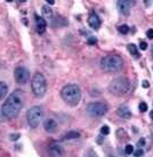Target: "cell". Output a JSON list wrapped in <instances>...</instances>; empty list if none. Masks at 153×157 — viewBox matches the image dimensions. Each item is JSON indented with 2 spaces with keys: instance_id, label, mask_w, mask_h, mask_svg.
I'll return each mask as SVG.
<instances>
[{
  "instance_id": "6da1fadb",
  "label": "cell",
  "mask_w": 153,
  "mask_h": 157,
  "mask_svg": "<svg viewBox=\"0 0 153 157\" xmlns=\"http://www.w3.org/2000/svg\"><path fill=\"white\" fill-rule=\"evenodd\" d=\"M22 90H15L10 93L1 105V113L7 119H14L20 115L24 105V98H23Z\"/></svg>"
},
{
  "instance_id": "7a4b0ae2",
  "label": "cell",
  "mask_w": 153,
  "mask_h": 157,
  "mask_svg": "<svg viewBox=\"0 0 153 157\" xmlns=\"http://www.w3.org/2000/svg\"><path fill=\"white\" fill-rule=\"evenodd\" d=\"M61 96L69 105H77L81 100V90L77 84H67L61 90Z\"/></svg>"
},
{
  "instance_id": "3957f363",
  "label": "cell",
  "mask_w": 153,
  "mask_h": 157,
  "mask_svg": "<svg viewBox=\"0 0 153 157\" xmlns=\"http://www.w3.org/2000/svg\"><path fill=\"white\" fill-rule=\"evenodd\" d=\"M101 68L103 71L107 72V74L119 72L123 68L122 57H120L119 55H115V54H110V55L102 57Z\"/></svg>"
},
{
  "instance_id": "277c9868",
  "label": "cell",
  "mask_w": 153,
  "mask_h": 157,
  "mask_svg": "<svg viewBox=\"0 0 153 157\" xmlns=\"http://www.w3.org/2000/svg\"><path fill=\"white\" fill-rule=\"evenodd\" d=\"M131 91V83L125 77H119L113 79L109 84V92L112 95L125 96Z\"/></svg>"
},
{
  "instance_id": "5b68a950",
  "label": "cell",
  "mask_w": 153,
  "mask_h": 157,
  "mask_svg": "<svg viewBox=\"0 0 153 157\" xmlns=\"http://www.w3.org/2000/svg\"><path fill=\"white\" fill-rule=\"evenodd\" d=\"M31 88H32V93L35 94V96L37 98L45 96L47 92V82L44 75L40 72H35L33 75V77L31 79Z\"/></svg>"
},
{
  "instance_id": "8992f818",
  "label": "cell",
  "mask_w": 153,
  "mask_h": 157,
  "mask_svg": "<svg viewBox=\"0 0 153 157\" xmlns=\"http://www.w3.org/2000/svg\"><path fill=\"white\" fill-rule=\"evenodd\" d=\"M42 117H44V111H42V108L39 105L31 107L26 111V121L31 128H37L39 126L40 122L42 121Z\"/></svg>"
},
{
  "instance_id": "52a82bcc",
  "label": "cell",
  "mask_w": 153,
  "mask_h": 157,
  "mask_svg": "<svg viewBox=\"0 0 153 157\" xmlns=\"http://www.w3.org/2000/svg\"><path fill=\"white\" fill-rule=\"evenodd\" d=\"M86 111L92 117H102L109 111V105L104 101L90 102L86 108Z\"/></svg>"
},
{
  "instance_id": "ba28073f",
  "label": "cell",
  "mask_w": 153,
  "mask_h": 157,
  "mask_svg": "<svg viewBox=\"0 0 153 157\" xmlns=\"http://www.w3.org/2000/svg\"><path fill=\"white\" fill-rule=\"evenodd\" d=\"M14 77H15V80L17 82L18 84H26L30 79V72L29 70L26 69L25 67L23 66H18L15 68L14 70Z\"/></svg>"
},
{
  "instance_id": "9c48e42d",
  "label": "cell",
  "mask_w": 153,
  "mask_h": 157,
  "mask_svg": "<svg viewBox=\"0 0 153 157\" xmlns=\"http://www.w3.org/2000/svg\"><path fill=\"white\" fill-rule=\"evenodd\" d=\"M134 1H130V0H119L117 2V7H118L119 12L122 14V15H129L131 10V7L134 6Z\"/></svg>"
},
{
  "instance_id": "30bf717a",
  "label": "cell",
  "mask_w": 153,
  "mask_h": 157,
  "mask_svg": "<svg viewBox=\"0 0 153 157\" xmlns=\"http://www.w3.org/2000/svg\"><path fill=\"white\" fill-rule=\"evenodd\" d=\"M88 24L89 26L94 29V30H97V29H100L101 28V18L98 17V15L96 13H92L89 15V17H88Z\"/></svg>"
},
{
  "instance_id": "8fae6325",
  "label": "cell",
  "mask_w": 153,
  "mask_h": 157,
  "mask_svg": "<svg viewBox=\"0 0 153 157\" xmlns=\"http://www.w3.org/2000/svg\"><path fill=\"white\" fill-rule=\"evenodd\" d=\"M44 128L46 130V132L48 133H55L57 131V123L56 121H54L52 118H48L44 122Z\"/></svg>"
},
{
  "instance_id": "7c38bea8",
  "label": "cell",
  "mask_w": 153,
  "mask_h": 157,
  "mask_svg": "<svg viewBox=\"0 0 153 157\" xmlns=\"http://www.w3.org/2000/svg\"><path fill=\"white\" fill-rule=\"evenodd\" d=\"M35 26L38 33H44L47 29V22L44 17H40L38 15H35Z\"/></svg>"
},
{
  "instance_id": "4fadbf2b",
  "label": "cell",
  "mask_w": 153,
  "mask_h": 157,
  "mask_svg": "<svg viewBox=\"0 0 153 157\" xmlns=\"http://www.w3.org/2000/svg\"><path fill=\"white\" fill-rule=\"evenodd\" d=\"M117 113L119 117L123 118V119H129L131 117V111L127 105H120L117 110Z\"/></svg>"
},
{
  "instance_id": "5bb4252c",
  "label": "cell",
  "mask_w": 153,
  "mask_h": 157,
  "mask_svg": "<svg viewBox=\"0 0 153 157\" xmlns=\"http://www.w3.org/2000/svg\"><path fill=\"white\" fill-rule=\"evenodd\" d=\"M49 154L52 155L53 157H60L63 154V149H62L61 146L58 144H53L49 147Z\"/></svg>"
},
{
  "instance_id": "9a60e30c",
  "label": "cell",
  "mask_w": 153,
  "mask_h": 157,
  "mask_svg": "<svg viewBox=\"0 0 153 157\" xmlns=\"http://www.w3.org/2000/svg\"><path fill=\"white\" fill-rule=\"evenodd\" d=\"M80 138V133L78 131H70L67 132L66 134L63 135L62 140H75V139H79Z\"/></svg>"
},
{
  "instance_id": "2e32d148",
  "label": "cell",
  "mask_w": 153,
  "mask_h": 157,
  "mask_svg": "<svg viewBox=\"0 0 153 157\" xmlns=\"http://www.w3.org/2000/svg\"><path fill=\"white\" fill-rule=\"evenodd\" d=\"M8 94V86L5 82H0V100H4Z\"/></svg>"
},
{
  "instance_id": "e0dca14e",
  "label": "cell",
  "mask_w": 153,
  "mask_h": 157,
  "mask_svg": "<svg viewBox=\"0 0 153 157\" xmlns=\"http://www.w3.org/2000/svg\"><path fill=\"white\" fill-rule=\"evenodd\" d=\"M128 48V52L131 54V56H134L135 59H137V57H140V53H138V48L136 47V45L134 44H129L127 46Z\"/></svg>"
},
{
  "instance_id": "ac0fdd59",
  "label": "cell",
  "mask_w": 153,
  "mask_h": 157,
  "mask_svg": "<svg viewBox=\"0 0 153 157\" xmlns=\"http://www.w3.org/2000/svg\"><path fill=\"white\" fill-rule=\"evenodd\" d=\"M42 14H44V16L46 18H50V20L53 18V10L48 5H45L42 7Z\"/></svg>"
},
{
  "instance_id": "d6986e66",
  "label": "cell",
  "mask_w": 153,
  "mask_h": 157,
  "mask_svg": "<svg viewBox=\"0 0 153 157\" xmlns=\"http://www.w3.org/2000/svg\"><path fill=\"white\" fill-rule=\"evenodd\" d=\"M118 31L122 35H126V33L129 32V26L126 25V24H122V25L118 26Z\"/></svg>"
},
{
  "instance_id": "ffe728a7",
  "label": "cell",
  "mask_w": 153,
  "mask_h": 157,
  "mask_svg": "<svg viewBox=\"0 0 153 157\" xmlns=\"http://www.w3.org/2000/svg\"><path fill=\"white\" fill-rule=\"evenodd\" d=\"M125 153H126V155H131L134 153V147L131 144H127L126 148H125Z\"/></svg>"
},
{
  "instance_id": "44dd1931",
  "label": "cell",
  "mask_w": 153,
  "mask_h": 157,
  "mask_svg": "<svg viewBox=\"0 0 153 157\" xmlns=\"http://www.w3.org/2000/svg\"><path fill=\"white\" fill-rule=\"evenodd\" d=\"M138 108H140V113H145V111H148V105H146L145 102H140V105H138Z\"/></svg>"
},
{
  "instance_id": "7402d4cb",
  "label": "cell",
  "mask_w": 153,
  "mask_h": 157,
  "mask_svg": "<svg viewBox=\"0 0 153 157\" xmlns=\"http://www.w3.org/2000/svg\"><path fill=\"white\" fill-rule=\"evenodd\" d=\"M101 133L103 135H107L110 133V127L106 126V125H104V126H102L101 128Z\"/></svg>"
},
{
  "instance_id": "603a6c76",
  "label": "cell",
  "mask_w": 153,
  "mask_h": 157,
  "mask_svg": "<svg viewBox=\"0 0 153 157\" xmlns=\"http://www.w3.org/2000/svg\"><path fill=\"white\" fill-rule=\"evenodd\" d=\"M85 157H98V156H97V154L93 149H89L87 153H86V156Z\"/></svg>"
},
{
  "instance_id": "cb8c5ba5",
  "label": "cell",
  "mask_w": 153,
  "mask_h": 157,
  "mask_svg": "<svg viewBox=\"0 0 153 157\" xmlns=\"http://www.w3.org/2000/svg\"><path fill=\"white\" fill-rule=\"evenodd\" d=\"M134 154H135V156H136V157H140V156H143V154H144V151H143V149H142V148H138Z\"/></svg>"
},
{
  "instance_id": "d4e9b609",
  "label": "cell",
  "mask_w": 153,
  "mask_h": 157,
  "mask_svg": "<svg viewBox=\"0 0 153 157\" xmlns=\"http://www.w3.org/2000/svg\"><path fill=\"white\" fill-rule=\"evenodd\" d=\"M140 48L142 51H146V48H148V44L145 43V41H140Z\"/></svg>"
},
{
  "instance_id": "484cf974",
  "label": "cell",
  "mask_w": 153,
  "mask_h": 157,
  "mask_svg": "<svg viewBox=\"0 0 153 157\" xmlns=\"http://www.w3.org/2000/svg\"><path fill=\"white\" fill-rule=\"evenodd\" d=\"M146 37L150 39H153V29H150V30L146 31Z\"/></svg>"
},
{
  "instance_id": "4316f807",
  "label": "cell",
  "mask_w": 153,
  "mask_h": 157,
  "mask_svg": "<svg viewBox=\"0 0 153 157\" xmlns=\"http://www.w3.org/2000/svg\"><path fill=\"white\" fill-rule=\"evenodd\" d=\"M144 144H145V139H140V141L137 142V147H138V148H142Z\"/></svg>"
},
{
  "instance_id": "83f0119b",
  "label": "cell",
  "mask_w": 153,
  "mask_h": 157,
  "mask_svg": "<svg viewBox=\"0 0 153 157\" xmlns=\"http://www.w3.org/2000/svg\"><path fill=\"white\" fill-rule=\"evenodd\" d=\"M142 86H143L144 88H149L150 87V83L148 82V80H143V82H142Z\"/></svg>"
},
{
  "instance_id": "f1b7e54d",
  "label": "cell",
  "mask_w": 153,
  "mask_h": 157,
  "mask_svg": "<svg viewBox=\"0 0 153 157\" xmlns=\"http://www.w3.org/2000/svg\"><path fill=\"white\" fill-rule=\"evenodd\" d=\"M96 38H94V37H90V39L88 40V43H89V44H96Z\"/></svg>"
},
{
  "instance_id": "f546056e",
  "label": "cell",
  "mask_w": 153,
  "mask_h": 157,
  "mask_svg": "<svg viewBox=\"0 0 153 157\" xmlns=\"http://www.w3.org/2000/svg\"><path fill=\"white\" fill-rule=\"evenodd\" d=\"M10 138H12V140L15 141V140H17L18 138H20V134H12L10 135Z\"/></svg>"
},
{
  "instance_id": "4dcf8cb0",
  "label": "cell",
  "mask_w": 153,
  "mask_h": 157,
  "mask_svg": "<svg viewBox=\"0 0 153 157\" xmlns=\"http://www.w3.org/2000/svg\"><path fill=\"white\" fill-rule=\"evenodd\" d=\"M47 4H48V6L49 5H54L55 4V0H47Z\"/></svg>"
},
{
  "instance_id": "1f68e13d",
  "label": "cell",
  "mask_w": 153,
  "mask_h": 157,
  "mask_svg": "<svg viewBox=\"0 0 153 157\" xmlns=\"http://www.w3.org/2000/svg\"><path fill=\"white\" fill-rule=\"evenodd\" d=\"M150 117L152 118V121H153V111H151V113H150Z\"/></svg>"
},
{
  "instance_id": "d6a6232c",
  "label": "cell",
  "mask_w": 153,
  "mask_h": 157,
  "mask_svg": "<svg viewBox=\"0 0 153 157\" xmlns=\"http://www.w3.org/2000/svg\"><path fill=\"white\" fill-rule=\"evenodd\" d=\"M152 55H153V51H152Z\"/></svg>"
}]
</instances>
